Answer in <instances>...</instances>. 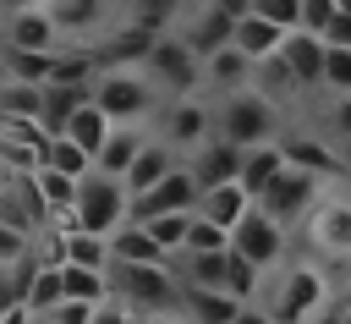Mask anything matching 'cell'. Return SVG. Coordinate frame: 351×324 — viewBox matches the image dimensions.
<instances>
[{"mask_svg":"<svg viewBox=\"0 0 351 324\" xmlns=\"http://www.w3.org/2000/svg\"><path fill=\"white\" fill-rule=\"evenodd\" d=\"M219 132V110H214V93H181V99H165L159 115H154V137H165L176 154H192L197 143H208Z\"/></svg>","mask_w":351,"mask_h":324,"instance_id":"52a82bcc","label":"cell"},{"mask_svg":"<svg viewBox=\"0 0 351 324\" xmlns=\"http://www.w3.org/2000/svg\"><path fill=\"white\" fill-rule=\"evenodd\" d=\"M324 88L329 93H351V44H329V55H324Z\"/></svg>","mask_w":351,"mask_h":324,"instance_id":"8d00e7d4","label":"cell"},{"mask_svg":"<svg viewBox=\"0 0 351 324\" xmlns=\"http://www.w3.org/2000/svg\"><path fill=\"white\" fill-rule=\"evenodd\" d=\"M49 11H55V22L66 27V38L71 44H93L110 22H115V0H44Z\"/></svg>","mask_w":351,"mask_h":324,"instance_id":"9a60e30c","label":"cell"},{"mask_svg":"<svg viewBox=\"0 0 351 324\" xmlns=\"http://www.w3.org/2000/svg\"><path fill=\"white\" fill-rule=\"evenodd\" d=\"M252 11L280 27H302V0H252Z\"/></svg>","mask_w":351,"mask_h":324,"instance_id":"74e56055","label":"cell"},{"mask_svg":"<svg viewBox=\"0 0 351 324\" xmlns=\"http://www.w3.org/2000/svg\"><path fill=\"white\" fill-rule=\"evenodd\" d=\"M176 33H181L197 55H214V49H225V44L236 38V16H230L225 5H214V0H192L186 16L176 22Z\"/></svg>","mask_w":351,"mask_h":324,"instance_id":"4fadbf2b","label":"cell"},{"mask_svg":"<svg viewBox=\"0 0 351 324\" xmlns=\"http://www.w3.org/2000/svg\"><path fill=\"white\" fill-rule=\"evenodd\" d=\"M143 77L159 88V99H181L203 88V55L181 38V33H159L143 55Z\"/></svg>","mask_w":351,"mask_h":324,"instance_id":"5b68a950","label":"cell"},{"mask_svg":"<svg viewBox=\"0 0 351 324\" xmlns=\"http://www.w3.org/2000/svg\"><path fill=\"white\" fill-rule=\"evenodd\" d=\"M148 231H154L170 253H181V247H186V231H192V209H165V214L148 220Z\"/></svg>","mask_w":351,"mask_h":324,"instance_id":"d590c367","label":"cell"},{"mask_svg":"<svg viewBox=\"0 0 351 324\" xmlns=\"http://www.w3.org/2000/svg\"><path fill=\"white\" fill-rule=\"evenodd\" d=\"M186 5L192 0H115V22H132V27H148V33H176Z\"/></svg>","mask_w":351,"mask_h":324,"instance_id":"44dd1931","label":"cell"},{"mask_svg":"<svg viewBox=\"0 0 351 324\" xmlns=\"http://www.w3.org/2000/svg\"><path fill=\"white\" fill-rule=\"evenodd\" d=\"M285 33L291 27H280V22H269V16H258V11H247V16H236V44L252 55V60H263V55H274L280 44H285Z\"/></svg>","mask_w":351,"mask_h":324,"instance_id":"4316f807","label":"cell"},{"mask_svg":"<svg viewBox=\"0 0 351 324\" xmlns=\"http://www.w3.org/2000/svg\"><path fill=\"white\" fill-rule=\"evenodd\" d=\"M285 165H291V159H285V143H280V137H274V143L247 148V154H241V187L258 198V192H263V187H269V181H274Z\"/></svg>","mask_w":351,"mask_h":324,"instance_id":"484cf974","label":"cell"},{"mask_svg":"<svg viewBox=\"0 0 351 324\" xmlns=\"http://www.w3.org/2000/svg\"><path fill=\"white\" fill-rule=\"evenodd\" d=\"M0 115H44V82L5 77L0 82Z\"/></svg>","mask_w":351,"mask_h":324,"instance_id":"4dcf8cb0","label":"cell"},{"mask_svg":"<svg viewBox=\"0 0 351 324\" xmlns=\"http://www.w3.org/2000/svg\"><path fill=\"white\" fill-rule=\"evenodd\" d=\"M0 324H38V313H33L27 302H5V308H0Z\"/></svg>","mask_w":351,"mask_h":324,"instance_id":"7bdbcfd3","label":"cell"},{"mask_svg":"<svg viewBox=\"0 0 351 324\" xmlns=\"http://www.w3.org/2000/svg\"><path fill=\"white\" fill-rule=\"evenodd\" d=\"M214 110H219V137H230V143H241V148H258V143H274V137H285V126H291V110L285 104H274L263 88H236V93H219L214 99Z\"/></svg>","mask_w":351,"mask_h":324,"instance_id":"3957f363","label":"cell"},{"mask_svg":"<svg viewBox=\"0 0 351 324\" xmlns=\"http://www.w3.org/2000/svg\"><path fill=\"white\" fill-rule=\"evenodd\" d=\"M55 60H60V49H16V44H0L5 77H22V82H49L55 77Z\"/></svg>","mask_w":351,"mask_h":324,"instance_id":"83f0119b","label":"cell"},{"mask_svg":"<svg viewBox=\"0 0 351 324\" xmlns=\"http://www.w3.org/2000/svg\"><path fill=\"white\" fill-rule=\"evenodd\" d=\"M88 99H93V82H44V115H38V121L60 137Z\"/></svg>","mask_w":351,"mask_h":324,"instance_id":"603a6c76","label":"cell"},{"mask_svg":"<svg viewBox=\"0 0 351 324\" xmlns=\"http://www.w3.org/2000/svg\"><path fill=\"white\" fill-rule=\"evenodd\" d=\"M302 324H351V319H346V297H335L329 308H318V313H313V319H302Z\"/></svg>","mask_w":351,"mask_h":324,"instance_id":"60d3db41","label":"cell"},{"mask_svg":"<svg viewBox=\"0 0 351 324\" xmlns=\"http://www.w3.org/2000/svg\"><path fill=\"white\" fill-rule=\"evenodd\" d=\"M110 126H115V121L104 115V104H99V99H88V104L71 115V126H66V132H71L88 154H99V148H104V137H110Z\"/></svg>","mask_w":351,"mask_h":324,"instance_id":"f546056e","label":"cell"},{"mask_svg":"<svg viewBox=\"0 0 351 324\" xmlns=\"http://www.w3.org/2000/svg\"><path fill=\"white\" fill-rule=\"evenodd\" d=\"M335 11H340V0H302V27L324 38V27L335 22Z\"/></svg>","mask_w":351,"mask_h":324,"instance_id":"f35d334b","label":"cell"},{"mask_svg":"<svg viewBox=\"0 0 351 324\" xmlns=\"http://www.w3.org/2000/svg\"><path fill=\"white\" fill-rule=\"evenodd\" d=\"M214 5H225L230 16H247V11H252V0H214Z\"/></svg>","mask_w":351,"mask_h":324,"instance_id":"ee69618b","label":"cell"},{"mask_svg":"<svg viewBox=\"0 0 351 324\" xmlns=\"http://www.w3.org/2000/svg\"><path fill=\"white\" fill-rule=\"evenodd\" d=\"M148 137H154V121H115V126H110V137H104V148L93 154V165H99V170H110V176H126V170H132V159L148 148Z\"/></svg>","mask_w":351,"mask_h":324,"instance_id":"2e32d148","label":"cell"},{"mask_svg":"<svg viewBox=\"0 0 351 324\" xmlns=\"http://www.w3.org/2000/svg\"><path fill=\"white\" fill-rule=\"evenodd\" d=\"M44 165H55V170H66V176H88V170H93V154H88L71 132H60V137H49Z\"/></svg>","mask_w":351,"mask_h":324,"instance_id":"d6a6232c","label":"cell"},{"mask_svg":"<svg viewBox=\"0 0 351 324\" xmlns=\"http://www.w3.org/2000/svg\"><path fill=\"white\" fill-rule=\"evenodd\" d=\"M340 5H346V11H351V0H340Z\"/></svg>","mask_w":351,"mask_h":324,"instance_id":"7dc6e473","label":"cell"},{"mask_svg":"<svg viewBox=\"0 0 351 324\" xmlns=\"http://www.w3.org/2000/svg\"><path fill=\"white\" fill-rule=\"evenodd\" d=\"M143 324H186L181 313H165V319H143Z\"/></svg>","mask_w":351,"mask_h":324,"instance_id":"f6af8a7d","label":"cell"},{"mask_svg":"<svg viewBox=\"0 0 351 324\" xmlns=\"http://www.w3.org/2000/svg\"><path fill=\"white\" fill-rule=\"evenodd\" d=\"M236 313H241V297L219 291V286H186V297H181V319L186 324H230Z\"/></svg>","mask_w":351,"mask_h":324,"instance_id":"ffe728a7","label":"cell"},{"mask_svg":"<svg viewBox=\"0 0 351 324\" xmlns=\"http://www.w3.org/2000/svg\"><path fill=\"white\" fill-rule=\"evenodd\" d=\"M296 242H302V253H313L335 269H351V176L329 181V192L318 198V209L307 214Z\"/></svg>","mask_w":351,"mask_h":324,"instance_id":"277c9868","label":"cell"},{"mask_svg":"<svg viewBox=\"0 0 351 324\" xmlns=\"http://www.w3.org/2000/svg\"><path fill=\"white\" fill-rule=\"evenodd\" d=\"M60 302H66V264L44 258V269H38L33 291H27V308H33V313H49V308H60Z\"/></svg>","mask_w":351,"mask_h":324,"instance_id":"1f68e13d","label":"cell"},{"mask_svg":"<svg viewBox=\"0 0 351 324\" xmlns=\"http://www.w3.org/2000/svg\"><path fill=\"white\" fill-rule=\"evenodd\" d=\"M296 121H302V126H313V132H324V137L340 148L346 170H351V93H329V88H313V93L302 99Z\"/></svg>","mask_w":351,"mask_h":324,"instance_id":"7c38bea8","label":"cell"},{"mask_svg":"<svg viewBox=\"0 0 351 324\" xmlns=\"http://www.w3.org/2000/svg\"><path fill=\"white\" fill-rule=\"evenodd\" d=\"M225 264H230V247L225 253H176V269L186 286H219L225 291Z\"/></svg>","mask_w":351,"mask_h":324,"instance_id":"f1b7e54d","label":"cell"},{"mask_svg":"<svg viewBox=\"0 0 351 324\" xmlns=\"http://www.w3.org/2000/svg\"><path fill=\"white\" fill-rule=\"evenodd\" d=\"M230 324H280V319H274V313H269L263 302H241V313H236Z\"/></svg>","mask_w":351,"mask_h":324,"instance_id":"b9f144b4","label":"cell"},{"mask_svg":"<svg viewBox=\"0 0 351 324\" xmlns=\"http://www.w3.org/2000/svg\"><path fill=\"white\" fill-rule=\"evenodd\" d=\"M0 5H44V0H0Z\"/></svg>","mask_w":351,"mask_h":324,"instance_id":"bcb514c9","label":"cell"},{"mask_svg":"<svg viewBox=\"0 0 351 324\" xmlns=\"http://www.w3.org/2000/svg\"><path fill=\"white\" fill-rule=\"evenodd\" d=\"M324 44H351V11H346V5H340L335 22L324 27Z\"/></svg>","mask_w":351,"mask_h":324,"instance_id":"ab89813d","label":"cell"},{"mask_svg":"<svg viewBox=\"0 0 351 324\" xmlns=\"http://www.w3.org/2000/svg\"><path fill=\"white\" fill-rule=\"evenodd\" d=\"M225 247H230V225H219V220H208V214L192 209V231H186L181 253H225Z\"/></svg>","mask_w":351,"mask_h":324,"instance_id":"e575fe53","label":"cell"},{"mask_svg":"<svg viewBox=\"0 0 351 324\" xmlns=\"http://www.w3.org/2000/svg\"><path fill=\"white\" fill-rule=\"evenodd\" d=\"M181 159H186V154H176L165 137H148V148H143V154L132 159V170H126V187H132V192H148V187H159Z\"/></svg>","mask_w":351,"mask_h":324,"instance_id":"cb8c5ba5","label":"cell"},{"mask_svg":"<svg viewBox=\"0 0 351 324\" xmlns=\"http://www.w3.org/2000/svg\"><path fill=\"white\" fill-rule=\"evenodd\" d=\"M110 247H115V258H121V264H170V258H176V253H170V247H165L143 220H126V225L110 236Z\"/></svg>","mask_w":351,"mask_h":324,"instance_id":"7402d4cb","label":"cell"},{"mask_svg":"<svg viewBox=\"0 0 351 324\" xmlns=\"http://www.w3.org/2000/svg\"><path fill=\"white\" fill-rule=\"evenodd\" d=\"M241 143H230V137H208V143H197L192 154H186V170L197 176V187H219V181H241Z\"/></svg>","mask_w":351,"mask_h":324,"instance_id":"5bb4252c","label":"cell"},{"mask_svg":"<svg viewBox=\"0 0 351 324\" xmlns=\"http://www.w3.org/2000/svg\"><path fill=\"white\" fill-rule=\"evenodd\" d=\"M230 247H236V253H247V258L269 275V269H280V264L296 253V231H285L274 214H263V209L252 203V209L230 225Z\"/></svg>","mask_w":351,"mask_h":324,"instance_id":"30bf717a","label":"cell"},{"mask_svg":"<svg viewBox=\"0 0 351 324\" xmlns=\"http://www.w3.org/2000/svg\"><path fill=\"white\" fill-rule=\"evenodd\" d=\"M110 291L115 302H126L137 319H165V313H181V297H186V280L170 264H110Z\"/></svg>","mask_w":351,"mask_h":324,"instance_id":"7a4b0ae2","label":"cell"},{"mask_svg":"<svg viewBox=\"0 0 351 324\" xmlns=\"http://www.w3.org/2000/svg\"><path fill=\"white\" fill-rule=\"evenodd\" d=\"M252 88H263L274 104H285L291 110V121H296V110H302V99H307V88H302V77L291 71V60L274 49V55H263V60H252Z\"/></svg>","mask_w":351,"mask_h":324,"instance_id":"ac0fdd59","label":"cell"},{"mask_svg":"<svg viewBox=\"0 0 351 324\" xmlns=\"http://www.w3.org/2000/svg\"><path fill=\"white\" fill-rule=\"evenodd\" d=\"M0 44H16V49H71L66 27L55 22L49 5H5L0 16Z\"/></svg>","mask_w":351,"mask_h":324,"instance_id":"8fae6325","label":"cell"},{"mask_svg":"<svg viewBox=\"0 0 351 324\" xmlns=\"http://www.w3.org/2000/svg\"><path fill=\"white\" fill-rule=\"evenodd\" d=\"M225 291H236L241 302H258V291H263V269L236 247H230V264H225Z\"/></svg>","mask_w":351,"mask_h":324,"instance_id":"836d02e7","label":"cell"},{"mask_svg":"<svg viewBox=\"0 0 351 324\" xmlns=\"http://www.w3.org/2000/svg\"><path fill=\"white\" fill-rule=\"evenodd\" d=\"M340 291H346V269H335V264H324V258H313V253L296 247L280 269L263 275L258 302H263L280 324H302V319H313L318 308H329Z\"/></svg>","mask_w":351,"mask_h":324,"instance_id":"6da1fadb","label":"cell"},{"mask_svg":"<svg viewBox=\"0 0 351 324\" xmlns=\"http://www.w3.org/2000/svg\"><path fill=\"white\" fill-rule=\"evenodd\" d=\"M252 203H258V198H252L241 181H219V187H203V192H197V214H208V220H219V225H236Z\"/></svg>","mask_w":351,"mask_h":324,"instance_id":"d4e9b609","label":"cell"},{"mask_svg":"<svg viewBox=\"0 0 351 324\" xmlns=\"http://www.w3.org/2000/svg\"><path fill=\"white\" fill-rule=\"evenodd\" d=\"M77 220L88 225V231H104V236H115L126 220H132V187H126V176H110V170H88L82 176V187H77Z\"/></svg>","mask_w":351,"mask_h":324,"instance_id":"9c48e42d","label":"cell"},{"mask_svg":"<svg viewBox=\"0 0 351 324\" xmlns=\"http://www.w3.org/2000/svg\"><path fill=\"white\" fill-rule=\"evenodd\" d=\"M93 99L104 104L110 121H154L159 115V88L143 77V66H104L93 77Z\"/></svg>","mask_w":351,"mask_h":324,"instance_id":"8992f818","label":"cell"},{"mask_svg":"<svg viewBox=\"0 0 351 324\" xmlns=\"http://www.w3.org/2000/svg\"><path fill=\"white\" fill-rule=\"evenodd\" d=\"M280 55L291 60V71L302 77V88H307V93H313V88H324V55H329V44H324L318 33L291 27V33H285V44H280Z\"/></svg>","mask_w":351,"mask_h":324,"instance_id":"d6986e66","label":"cell"},{"mask_svg":"<svg viewBox=\"0 0 351 324\" xmlns=\"http://www.w3.org/2000/svg\"><path fill=\"white\" fill-rule=\"evenodd\" d=\"M252 82V55L230 38L225 49H214V55H203V93H236V88H247Z\"/></svg>","mask_w":351,"mask_h":324,"instance_id":"e0dca14e","label":"cell"},{"mask_svg":"<svg viewBox=\"0 0 351 324\" xmlns=\"http://www.w3.org/2000/svg\"><path fill=\"white\" fill-rule=\"evenodd\" d=\"M329 192V176H318V170H302V165H285L263 192H258V209L263 214H274L285 231H302L307 225V214L318 209V198Z\"/></svg>","mask_w":351,"mask_h":324,"instance_id":"ba28073f","label":"cell"}]
</instances>
